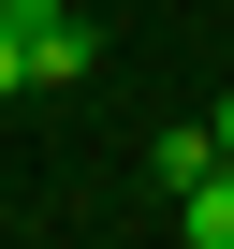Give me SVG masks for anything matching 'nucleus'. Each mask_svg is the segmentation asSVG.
I'll return each instance as SVG.
<instances>
[{"label": "nucleus", "mask_w": 234, "mask_h": 249, "mask_svg": "<svg viewBox=\"0 0 234 249\" xmlns=\"http://www.w3.org/2000/svg\"><path fill=\"white\" fill-rule=\"evenodd\" d=\"M15 15V44H30V88H88V59H102V30L73 15V0H0Z\"/></svg>", "instance_id": "f257e3e1"}, {"label": "nucleus", "mask_w": 234, "mask_h": 249, "mask_svg": "<svg viewBox=\"0 0 234 249\" xmlns=\"http://www.w3.org/2000/svg\"><path fill=\"white\" fill-rule=\"evenodd\" d=\"M219 161H234V147H219V117H176V132L147 147V176H161V191H190V176H219Z\"/></svg>", "instance_id": "f03ea898"}, {"label": "nucleus", "mask_w": 234, "mask_h": 249, "mask_svg": "<svg viewBox=\"0 0 234 249\" xmlns=\"http://www.w3.org/2000/svg\"><path fill=\"white\" fill-rule=\"evenodd\" d=\"M176 234H190V249H234V161H219V176H190V191H176Z\"/></svg>", "instance_id": "7ed1b4c3"}, {"label": "nucleus", "mask_w": 234, "mask_h": 249, "mask_svg": "<svg viewBox=\"0 0 234 249\" xmlns=\"http://www.w3.org/2000/svg\"><path fill=\"white\" fill-rule=\"evenodd\" d=\"M30 88V44H15V15H0V103H15Z\"/></svg>", "instance_id": "20e7f679"}, {"label": "nucleus", "mask_w": 234, "mask_h": 249, "mask_svg": "<svg viewBox=\"0 0 234 249\" xmlns=\"http://www.w3.org/2000/svg\"><path fill=\"white\" fill-rule=\"evenodd\" d=\"M219 147H234V88H219Z\"/></svg>", "instance_id": "39448f33"}]
</instances>
